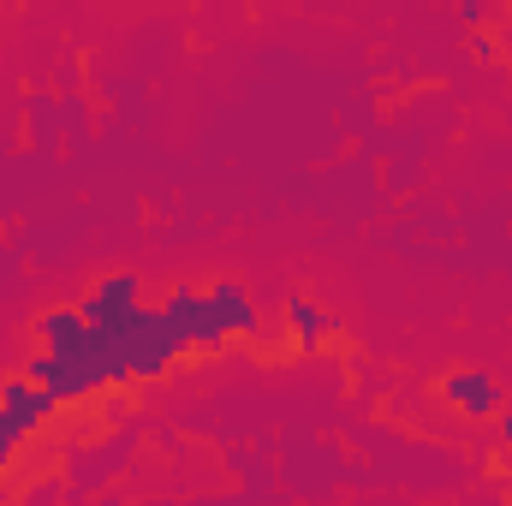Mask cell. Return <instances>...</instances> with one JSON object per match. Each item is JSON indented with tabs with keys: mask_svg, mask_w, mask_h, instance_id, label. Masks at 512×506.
I'll use <instances>...</instances> for the list:
<instances>
[{
	"mask_svg": "<svg viewBox=\"0 0 512 506\" xmlns=\"http://www.w3.org/2000/svg\"><path fill=\"white\" fill-rule=\"evenodd\" d=\"M167 322L185 334V346L191 352H221L233 334H227V322H221V310H215V298L209 292H197V286H173L167 292Z\"/></svg>",
	"mask_w": 512,
	"mask_h": 506,
	"instance_id": "obj_1",
	"label": "cell"
},
{
	"mask_svg": "<svg viewBox=\"0 0 512 506\" xmlns=\"http://www.w3.org/2000/svg\"><path fill=\"white\" fill-rule=\"evenodd\" d=\"M441 399H447L459 417H495V411L507 405L501 381L489 376V370H477V364H465V370H453V376L441 381Z\"/></svg>",
	"mask_w": 512,
	"mask_h": 506,
	"instance_id": "obj_2",
	"label": "cell"
},
{
	"mask_svg": "<svg viewBox=\"0 0 512 506\" xmlns=\"http://www.w3.org/2000/svg\"><path fill=\"white\" fill-rule=\"evenodd\" d=\"M0 411L24 429V435H36L54 411H60V399L42 387V381H30V376H12V381H0Z\"/></svg>",
	"mask_w": 512,
	"mask_h": 506,
	"instance_id": "obj_3",
	"label": "cell"
},
{
	"mask_svg": "<svg viewBox=\"0 0 512 506\" xmlns=\"http://www.w3.org/2000/svg\"><path fill=\"white\" fill-rule=\"evenodd\" d=\"M131 304H143V280H137L131 268H114L108 280H96V292H90L78 310L90 316V328H102V322H114L120 310H131Z\"/></svg>",
	"mask_w": 512,
	"mask_h": 506,
	"instance_id": "obj_4",
	"label": "cell"
},
{
	"mask_svg": "<svg viewBox=\"0 0 512 506\" xmlns=\"http://www.w3.org/2000/svg\"><path fill=\"white\" fill-rule=\"evenodd\" d=\"M36 340H42L48 352H78V346L90 340V316H84L78 304H60V310H48V316L36 322Z\"/></svg>",
	"mask_w": 512,
	"mask_h": 506,
	"instance_id": "obj_5",
	"label": "cell"
},
{
	"mask_svg": "<svg viewBox=\"0 0 512 506\" xmlns=\"http://www.w3.org/2000/svg\"><path fill=\"white\" fill-rule=\"evenodd\" d=\"M209 298H215V310H221L227 334H256V304H251V292H245L239 280H215V286H209Z\"/></svg>",
	"mask_w": 512,
	"mask_h": 506,
	"instance_id": "obj_6",
	"label": "cell"
},
{
	"mask_svg": "<svg viewBox=\"0 0 512 506\" xmlns=\"http://www.w3.org/2000/svg\"><path fill=\"white\" fill-rule=\"evenodd\" d=\"M286 328H292V340H298L304 352H316V346H322V334H328V310H322L316 298L292 292V298H286Z\"/></svg>",
	"mask_w": 512,
	"mask_h": 506,
	"instance_id": "obj_7",
	"label": "cell"
},
{
	"mask_svg": "<svg viewBox=\"0 0 512 506\" xmlns=\"http://www.w3.org/2000/svg\"><path fill=\"white\" fill-rule=\"evenodd\" d=\"M24 441H30V435H24V429H18V423H12V417L0 411V471H6L12 459H18V447H24Z\"/></svg>",
	"mask_w": 512,
	"mask_h": 506,
	"instance_id": "obj_8",
	"label": "cell"
},
{
	"mask_svg": "<svg viewBox=\"0 0 512 506\" xmlns=\"http://www.w3.org/2000/svg\"><path fill=\"white\" fill-rule=\"evenodd\" d=\"M495 447H501V453H512V405H501V411H495Z\"/></svg>",
	"mask_w": 512,
	"mask_h": 506,
	"instance_id": "obj_9",
	"label": "cell"
},
{
	"mask_svg": "<svg viewBox=\"0 0 512 506\" xmlns=\"http://www.w3.org/2000/svg\"><path fill=\"white\" fill-rule=\"evenodd\" d=\"M459 18H465V24H483V18H489V0H459Z\"/></svg>",
	"mask_w": 512,
	"mask_h": 506,
	"instance_id": "obj_10",
	"label": "cell"
},
{
	"mask_svg": "<svg viewBox=\"0 0 512 506\" xmlns=\"http://www.w3.org/2000/svg\"><path fill=\"white\" fill-rule=\"evenodd\" d=\"M507 12H512V0H507Z\"/></svg>",
	"mask_w": 512,
	"mask_h": 506,
	"instance_id": "obj_11",
	"label": "cell"
}]
</instances>
